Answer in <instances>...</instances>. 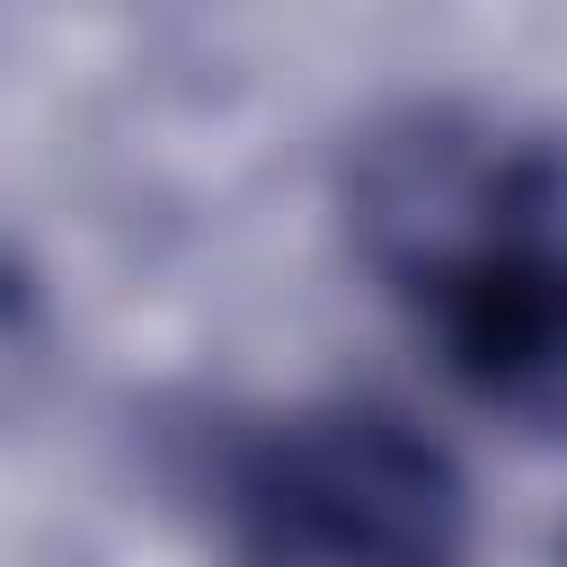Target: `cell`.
I'll return each instance as SVG.
<instances>
[{"instance_id": "6da1fadb", "label": "cell", "mask_w": 567, "mask_h": 567, "mask_svg": "<svg viewBox=\"0 0 567 567\" xmlns=\"http://www.w3.org/2000/svg\"><path fill=\"white\" fill-rule=\"evenodd\" d=\"M346 204L363 266L461 390L567 399V142L416 106L354 151Z\"/></svg>"}, {"instance_id": "7a4b0ae2", "label": "cell", "mask_w": 567, "mask_h": 567, "mask_svg": "<svg viewBox=\"0 0 567 567\" xmlns=\"http://www.w3.org/2000/svg\"><path fill=\"white\" fill-rule=\"evenodd\" d=\"M230 523L266 558H434L461 540L452 461L390 408L284 416L230 452Z\"/></svg>"}]
</instances>
